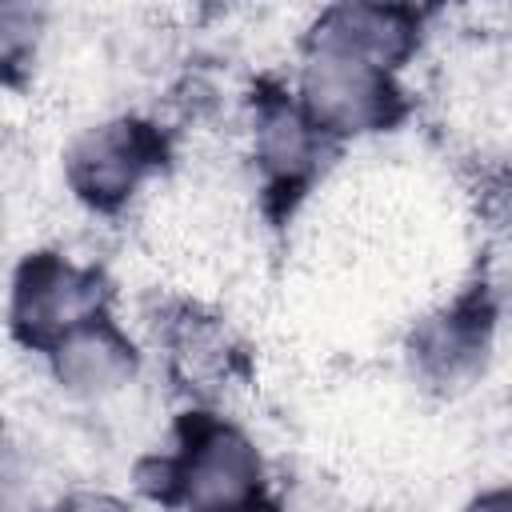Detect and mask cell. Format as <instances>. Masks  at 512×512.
Listing matches in <instances>:
<instances>
[{"mask_svg": "<svg viewBox=\"0 0 512 512\" xmlns=\"http://www.w3.org/2000/svg\"><path fill=\"white\" fill-rule=\"evenodd\" d=\"M496 316L484 296H460L424 316L408 336V360L424 388L452 396L472 388L492 360Z\"/></svg>", "mask_w": 512, "mask_h": 512, "instance_id": "cell-5", "label": "cell"}, {"mask_svg": "<svg viewBox=\"0 0 512 512\" xmlns=\"http://www.w3.org/2000/svg\"><path fill=\"white\" fill-rule=\"evenodd\" d=\"M424 36V16L404 4H332L324 8L304 44L336 48L356 60H368L384 72H400Z\"/></svg>", "mask_w": 512, "mask_h": 512, "instance_id": "cell-7", "label": "cell"}, {"mask_svg": "<svg viewBox=\"0 0 512 512\" xmlns=\"http://www.w3.org/2000/svg\"><path fill=\"white\" fill-rule=\"evenodd\" d=\"M164 164V136L136 116L88 124L64 148V184L92 212H120Z\"/></svg>", "mask_w": 512, "mask_h": 512, "instance_id": "cell-4", "label": "cell"}, {"mask_svg": "<svg viewBox=\"0 0 512 512\" xmlns=\"http://www.w3.org/2000/svg\"><path fill=\"white\" fill-rule=\"evenodd\" d=\"M164 356L172 376L200 396L224 392L244 368V352L228 324L200 308H180L164 324Z\"/></svg>", "mask_w": 512, "mask_h": 512, "instance_id": "cell-9", "label": "cell"}, {"mask_svg": "<svg viewBox=\"0 0 512 512\" xmlns=\"http://www.w3.org/2000/svg\"><path fill=\"white\" fill-rule=\"evenodd\" d=\"M292 96L332 144L384 132L408 108L396 72L320 44H304Z\"/></svg>", "mask_w": 512, "mask_h": 512, "instance_id": "cell-2", "label": "cell"}, {"mask_svg": "<svg viewBox=\"0 0 512 512\" xmlns=\"http://www.w3.org/2000/svg\"><path fill=\"white\" fill-rule=\"evenodd\" d=\"M464 512H512V488H496V492H480Z\"/></svg>", "mask_w": 512, "mask_h": 512, "instance_id": "cell-12", "label": "cell"}, {"mask_svg": "<svg viewBox=\"0 0 512 512\" xmlns=\"http://www.w3.org/2000/svg\"><path fill=\"white\" fill-rule=\"evenodd\" d=\"M328 148L332 140L308 120V112L300 108L292 92L284 88L256 92L252 124H248V152L268 192L276 196L304 192L316 180Z\"/></svg>", "mask_w": 512, "mask_h": 512, "instance_id": "cell-6", "label": "cell"}, {"mask_svg": "<svg viewBox=\"0 0 512 512\" xmlns=\"http://www.w3.org/2000/svg\"><path fill=\"white\" fill-rule=\"evenodd\" d=\"M48 512H132V504H124L112 492H72Z\"/></svg>", "mask_w": 512, "mask_h": 512, "instance_id": "cell-11", "label": "cell"}, {"mask_svg": "<svg viewBox=\"0 0 512 512\" xmlns=\"http://www.w3.org/2000/svg\"><path fill=\"white\" fill-rule=\"evenodd\" d=\"M52 380L76 400H108L120 396L140 376L136 340L104 312L84 328L68 332L52 352H44Z\"/></svg>", "mask_w": 512, "mask_h": 512, "instance_id": "cell-8", "label": "cell"}, {"mask_svg": "<svg viewBox=\"0 0 512 512\" xmlns=\"http://www.w3.org/2000/svg\"><path fill=\"white\" fill-rule=\"evenodd\" d=\"M140 488L176 512H272V476L256 440L224 416L188 412L176 448L140 468Z\"/></svg>", "mask_w": 512, "mask_h": 512, "instance_id": "cell-1", "label": "cell"}, {"mask_svg": "<svg viewBox=\"0 0 512 512\" xmlns=\"http://www.w3.org/2000/svg\"><path fill=\"white\" fill-rule=\"evenodd\" d=\"M36 28H40V16H36L32 8H24V4H4V12H0V56H4V72H8V76L32 60Z\"/></svg>", "mask_w": 512, "mask_h": 512, "instance_id": "cell-10", "label": "cell"}, {"mask_svg": "<svg viewBox=\"0 0 512 512\" xmlns=\"http://www.w3.org/2000/svg\"><path fill=\"white\" fill-rule=\"evenodd\" d=\"M108 312V284L92 264L64 252H28L16 264L8 328L32 352H52L68 332Z\"/></svg>", "mask_w": 512, "mask_h": 512, "instance_id": "cell-3", "label": "cell"}]
</instances>
